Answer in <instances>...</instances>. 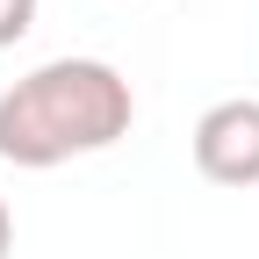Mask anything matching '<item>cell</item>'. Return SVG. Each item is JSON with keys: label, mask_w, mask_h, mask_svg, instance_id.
Segmentation results:
<instances>
[{"label": "cell", "mask_w": 259, "mask_h": 259, "mask_svg": "<svg viewBox=\"0 0 259 259\" xmlns=\"http://www.w3.org/2000/svg\"><path fill=\"white\" fill-rule=\"evenodd\" d=\"M137 94L108 58H51L0 87V166L51 173L130 137Z\"/></svg>", "instance_id": "cell-1"}, {"label": "cell", "mask_w": 259, "mask_h": 259, "mask_svg": "<svg viewBox=\"0 0 259 259\" xmlns=\"http://www.w3.org/2000/svg\"><path fill=\"white\" fill-rule=\"evenodd\" d=\"M187 151H194V173L202 180H216V187H259V101L238 94V101L202 108Z\"/></svg>", "instance_id": "cell-2"}, {"label": "cell", "mask_w": 259, "mask_h": 259, "mask_svg": "<svg viewBox=\"0 0 259 259\" xmlns=\"http://www.w3.org/2000/svg\"><path fill=\"white\" fill-rule=\"evenodd\" d=\"M36 8L44 0H0V51H15L29 29H36Z\"/></svg>", "instance_id": "cell-3"}, {"label": "cell", "mask_w": 259, "mask_h": 259, "mask_svg": "<svg viewBox=\"0 0 259 259\" xmlns=\"http://www.w3.org/2000/svg\"><path fill=\"white\" fill-rule=\"evenodd\" d=\"M15 252V216H8V202H0V259Z\"/></svg>", "instance_id": "cell-4"}]
</instances>
